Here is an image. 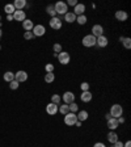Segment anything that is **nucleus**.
Listing matches in <instances>:
<instances>
[{
    "label": "nucleus",
    "mask_w": 131,
    "mask_h": 147,
    "mask_svg": "<svg viewBox=\"0 0 131 147\" xmlns=\"http://www.w3.org/2000/svg\"><path fill=\"white\" fill-rule=\"evenodd\" d=\"M54 8H55L56 15H60V16H64L66 13L68 12V7H67V4L64 3V1H58V3H55Z\"/></svg>",
    "instance_id": "nucleus-1"
},
{
    "label": "nucleus",
    "mask_w": 131,
    "mask_h": 147,
    "mask_svg": "<svg viewBox=\"0 0 131 147\" xmlns=\"http://www.w3.org/2000/svg\"><path fill=\"white\" fill-rule=\"evenodd\" d=\"M110 116L113 117V118H118V117H121L123 114V108L122 105L119 104H114L112 105V108H110Z\"/></svg>",
    "instance_id": "nucleus-2"
},
{
    "label": "nucleus",
    "mask_w": 131,
    "mask_h": 147,
    "mask_svg": "<svg viewBox=\"0 0 131 147\" xmlns=\"http://www.w3.org/2000/svg\"><path fill=\"white\" fill-rule=\"evenodd\" d=\"M81 43L85 47H93V46H96V37L92 36V34H87L81 40Z\"/></svg>",
    "instance_id": "nucleus-3"
},
{
    "label": "nucleus",
    "mask_w": 131,
    "mask_h": 147,
    "mask_svg": "<svg viewBox=\"0 0 131 147\" xmlns=\"http://www.w3.org/2000/svg\"><path fill=\"white\" fill-rule=\"evenodd\" d=\"M58 61H59V63L63 64V66L68 64V63H70V61H71V55H70V53L63 51V50H62V51L58 54Z\"/></svg>",
    "instance_id": "nucleus-4"
},
{
    "label": "nucleus",
    "mask_w": 131,
    "mask_h": 147,
    "mask_svg": "<svg viewBox=\"0 0 131 147\" xmlns=\"http://www.w3.org/2000/svg\"><path fill=\"white\" fill-rule=\"evenodd\" d=\"M77 121V117H76V113H71V112H68L66 116H64V123L67 126H73L75 123H76Z\"/></svg>",
    "instance_id": "nucleus-5"
},
{
    "label": "nucleus",
    "mask_w": 131,
    "mask_h": 147,
    "mask_svg": "<svg viewBox=\"0 0 131 147\" xmlns=\"http://www.w3.org/2000/svg\"><path fill=\"white\" fill-rule=\"evenodd\" d=\"M62 26H63V24H62L60 17H58V16L51 17V20H50V28H51V29L59 30V29H62Z\"/></svg>",
    "instance_id": "nucleus-6"
},
{
    "label": "nucleus",
    "mask_w": 131,
    "mask_h": 147,
    "mask_svg": "<svg viewBox=\"0 0 131 147\" xmlns=\"http://www.w3.org/2000/svg\"><path fill=\"white\" fill-rule=\"evenodd\" d=\"M62 100H63L64 104H72V102H75V93L71 91H67L64 92L63 96H62Z\"/></svg>",
    "instance_id": "nucleus-7"
},
{
    "label": "nucleus",
    "mask_w": 131,
    "mask_h": 147,
    "mask_svg": "<svg viewBox=\"0 0 131 147\" xmlns=\"http://www.w3.org/2000/svg\"><path fill=\"white\" fill-rule=\"evenodd\" d=\"M32 33L34 34V37H42L46 33V28L43 25H34Z\"/></svg>",
    "instance_id": "nucleus-8"
},
{
    "label": "nucleus",
    "mask_w": 131,
    "mask_h": 147,
    "mask_svg": "<svg viewBox=\"0 0 131 147\" xmlns=\"http://www.w3.org/2000/svg\"><path fill=\"white\" fill-rule=\"evenodd\" d=\"M92 36H95L96 38H97V37L104 36V26L100 25V24L93 25V28H92Z\"/></svg>",
    "instance_id": "nucleus-9"
},
{
    "label": "nucleus",
    "mask_w": 131,
    "mask_h": 147,
    "mask_svg": "<svg viewBox=\"0 0 131 147\" xmlns=\"http://www.w3.org/2000/svg\"><path fill=\"white\" fill-rule=\"evenodd\" d=\"M15 80H17L18 83H22V82H26L28 80V74L25 71L20 70L15 74Z\"/></svg>",
    "instance_id": "nucleus-10"
},
{
    "label": "nucleus",
    "mask_w": 131,
    "mask_h": 147,
    "mask_svg": "<svg viewBox=\"0 0 131 147\" xmlns=\"http://www.w3.org/2000/svg\"><path fill=\"white\" fill-rule=\"evenodd\" d=\"M13 20L15 21H24L26 20V13L24 11H15L13 13Z\"/></svg>",
    "instance_id": "nucleus-11"
},
{
    "label": "nucleus",
    "mask_w": 131,
    "mask_h": 147,
    "mask_svg": "<svg viewBox=\"0 0 131 147\" xmlns=\"http://www.w3.org/2000/svg\"><path fill=\"white\" fill-rule=\"evenodd\" d=\"M46 112H47V114H50V116H55V114L58 113V105L50 102V104L46 105Z\"/></svg>",
    "instance_id": "nucleus-12"
},
{
    "label": "nucleus",
    "mask_w": 131,
    "mask_h": 147,
    "mask_svg": "<svg viewBox=\"0 0 131 147\" xmlns=\"http://www.w3.org/2000/svg\"><path fill=\"white\" fill-rule=\"evenodd\" d=\"M75 15H76V17L77 16H81V15H84V12H85V5L84 4H80V3H77L76 5H75V8H73V11H72Z\"/></svg>",
    "instance_id": "nucleus-13"
},
{
    "label": "nucleus",
    "mask_w": 131,
    "mask_h": 147,
    "mask_svg": "<svg viewBox=\"0 0 131 147\" xmlns=\"http://www.w3.org/2000/svg\"><path fill=\"white\" fill-rule=\"evenodd\" d=\"M107 43H109V40H107L105 36H101L96 38V45L100 46V47H106Z\"/></svg>",
    "instance_id": "nucleus-14"
},
{
    "label": "nucleus",
    "mask_w": 131,
    "mask_h": 147,
    "mask_svg": "<svg viewBox=\"0 0 131 147\" xmlns=\"http://www.w3.org/2000/svg\"><path fill=\"white\" fill-rule=\"evenodd\" d=\"M106 122H107V127H109L112 131H116V129L119 126V123H118V121H117V118H113V117H112L110 119H107Z\"/></svg>",
    "instance_id": "nucleus-15"
},
{
    "label": "nucleus",
    "mask_w": 131,
    "mask_h": 147,
    "mask_svg": "<svg viewBox=\"0 0 131 147\" xmlns=\"http://www.w3.org/2000/svg\"><path fill=\"white\" fill-rule=\"evenodd\" d=\"M22 28L25 29V32H32L34 28V24L32 20H29V18H26V20H24L22 21Z\"/></svg>",
    "instance_id": "nucleus-16"
},
{
    "label": "nucleus",
    "mask_w": 131,
    "mask_h": 147,
    "mask_svg": "<svg viewBox=\"0 0 131 147\" xmlns=\"http://www.w3.org/2000/svg\"><path fill=\"white\" fill-rule=\"evenodd\" d=\"M64 21H67L68 24H72V22H76V15L73 12L68 11L66 15H64Z\"/></svg>",
    "instance_id": "nucleus-17"
},
{
    "label": "nucleus",
    "mask_w": 131,
    "mask_h": 147,
    "mask_svg": "<svg viewBox=\"0 0 131 147\" xmlns=\"http://www.w3.org/2000/svg\"><path fill=\"white\" fill-rule=\"evenodd\" d=\"M128 17L127 12H125V11H117L116 12V18L118 20V21H126Z\"/></svg>",
    "instance_id": "nucleus-18"
},
{
    "label": "nucleus",
    "mask_w": 131,
    "mask_h": 147,
    "mask_svg": "<svg viewBox=\"0 0 131 147\" xmlns=\"http://www.w3.org/2000/svg\"><path fill=\"white\" fill-rule=\"evenodd\" d=\"M76 117H77V121L84 122V121H87V119H88L89 114H88V112H87V110H80L79 113L76 114Z\"/></svg>",
    "instance_id": "nucleus-19"
},
{
    "label": "nucleus",
    "mask_w": 131,
    "mask_h": 147,
    "mask_svg": "<svg viewBox=\"0 0 131 147\" xmlns=\"http://www.w3.org/2000/svg\"><path fill=\"white\" fill-rule=\"evenodd\" d=\"M80 100H81L83 102H89V101H92V93L89 91L81 92V95H80Z\"/></svg>",
    "instance_id": "nucleus-20"
},
{
    "label": "nucleus",
    "mask_w": 131,
    "mask_h": 147,
    "mask_svg": "<svg viewBox=\"0 0 131 147\" xmlns=\"http://www.w3.org/2000/svg\"><path fill=\"white\" fill-rule=\"evenodd\" d=\"M28 4H26V1L25 0H16L15 3H13V7H15V9L16 11H21L22 8H25Z\"/></svg>",
    "instance_id": "nucleus-21"
},
{
    "label": "nucleus",
    "mask_w": 131,
    "mask_h": 147,
    "mask_svg": "<svg viewBox=\"0 0 131 147\" xmlns=\"http://www.w3.org/2000/svg\"><path fill=\"white\" fill-rule=\"evenodd\" d=\"M58 112L60 114H63V116H66V114L70 112V108H68V104H59L58 105Z\"/></svg>",
    "instance_id": "nucleus-22"
},
{
    "label": "nucleus",
    "mask_w": 131,
    "mask_h": 147,
    "mask_svg": "<svg viewBox=\"0 0 131 147\" xmlns=\"http://www.w3.org/2000/svg\"><path fill=\"white\" fill-rule=\"evenodd\" d=\"M107 141H109L112 144H114L117 141H118V134H117L116 131H112V130H110L109 134H107Z\"/></svg>",
    "instance_id": "nucleus-23"
},
{
    "label": "nucleus",
    "mask_w": 131,
    "mask_h": 147,
    "mask_svg": "<svg viewBox=\"0 0 131 147\" xmlns=\"http://www.w3.org/2000/svg\"><path fill=\"white\" fill-rule=\"evenodd\" d=\"M119 41L122 42L125 49H131V38H128V37H119Z\"/></svg>",
    "instance_id": "nucleus-24"
},
{
    "label": "nucleus",
    "mask_w": 131,
    "mask_h": 147,
    "mask_svg": "<svg viewBox=\"0 0 131 147\" xmlns=\"http://www.w3.org/2000/svg\"><path fill=\"white\" fill-rule=\"evenodd\" d=\"M3 79L5 80V82L11 83V82H12V80H15V74H13V72H11V71H7V72L4 74Z\"/></svg>",
    "instance_id": "nucleus-25"
},
{
    "label": "nucleus",
    "mask_w": 131,
    "mask_h": 147,
    "mask_svg": "<svg viewBox=\"0 0 131 147\" xmlns=\"http://www.w3.org/2000/svg\"><path fill=\"white\" fill-rule=\"evenodd\" d=\"M46 13H47V15H50L51 17H55V16H56V12H55L54 5H51V4H50V5L46 7Z\"/></svg>",
    "instance_id": "nucleus-26"
},
{
    "label": "nucleus",
    "mask_w": 131,
    "mask_h": 147,
    "mask_svg": "<svg viewBox=\"0 0 131 147\" xmlns=\"http://www.w3.org/2000/svg\"><path fill=\"white\" fill-rule=\"evenodd\" d=\"M87 21H88V18H87L85 15H81V16H77L76 17V22L79 25H85Z\"/></svg>",
    "instance_id": "nucleus-27"
},
{
    "label": "nucleus",
    "mask_w": 131,
    "mask_h": 147,
    "mask_svg": "<svg viewBox=\"0 0 131 147\" xmlns=\"http://www.w3.org/2000/svg\"><path fill=\"white\" fill-rule=\"evenodd\" d=\"M4 11H5L7 15H13L15 13V7H13V4H7L5 7H4Z\"/></svg>",
    "instance_id": "nucleus-28"
},
{
    "label": "nucleus",
    "mask_w": 131,
    "mask_h": 147,
    "mask_svg": "<svg viewBox=\"0 0 131 147\" xmlns=\"http://www.w3.org/2000/svg\"><path fill=\"white\" fill-rule=\"evenodd\" d=\"M54 80H55L54 72H47V74L45 75V82H46V83H49V84H50V83H52Z\"/></svg>",
    "instance_id": "nucleus-29"
},
{
    "label": "nucleus",
    "mask_w": 131,
    "mask_h": 147,
    "mask_svg": "<svg viewBox=\"0 0 131 147\" xmlns=\"http://www.w3.org/2000/svg\"><path fill=\"white\" fill-rule=\"evenodd\" d=\"M60 100H62L60 95H52L51 96V102H52V104H55V105L60 104Z\"/></svg>",
    "instance_id": "nucleus-30"
},
{
    "label": "nucleus",
    "mask_w": 131,
    "mask_h": 147,
    "mask_svg": "<svg viewBox=\"0 0 131 147\" xmlns=\"http://www.w3.org/2000/svg\"><path fill=\"white\" fill-rule=\"evenodd\" d=\"M68 108H70V112L71 113H77L79 112V105L76 104V102H72V104L68 105Z\"/></svg>",
    "instance_id": "nucleus-31"
},
{
    "label": "nucleus",
    "mask_w": 131,
    "mask_h": 147,
    "mask_svg": "<svg viewBox=\"0 0 131 147\" xmlns=\"http://www.w3.org/2000/svg\"><path fill=\"white\" fill-rule=\"evenodd\" d=\"M89 83H87V82H83L81 84H80V89H81V92H87V91H89Z\"/></svg>",
    "instance_id": "nucleus-32"
},
{
    "label": "nucleus",
    "mask_w": 131,
    "mask_h": 147,
    "mask_svg": "<svg viewBox=\"0 0 131 147\" xmlns=\"http://www.w3.org/2000/svg\"><path fill=\"white\" fill-rule=\"evenodd\" d=\"M52 50H54L55 54H59V53L62 51V45H60V43H54V46H52Z\"/></svg>",
    "instance_id": "nucleus-33"
},
{
    "label": "nucleus",
    "mask_w": 131,
    "mask_h": 147,
    "mask_svg": "<svg viewBox=\"0 0 131 147\" xmlns=\"http://www.w3.org/2000/svg\"><path fill=\"white\" fill-rule=\"evenodd\" d=\"M54 64H52V63H47V64H46V66H45V70H46V74H47V72H54Z\"/></svg>",
    "instance_id": "nucleus-34"
},
{
    "label": "nucleus",
    "mask_w": 131,
    "mask_h": 147,
    "mask_svg": "<svg viewBox=\"0 0 131 147\" xmlns=\"http://www.w3.org/2000/svg\"><path fill=\"white\" fill-rule=\"evenodd\" d=\"M18 86H20V84H18L17 80H12V82L9 83V88H11V89H17Z\"/></svg>",
    "instance_id": "nucleus-35"
},
{
    "label": "nucleus",
    "mask_w": 131,
    "mask_h": 147,
    "mask_svg": "<svg viewBox=\"0 0 131 147\" xmlns=\"http://www.w3.org/2000/svg\"><path fill=\"white\" fill-rule=\"evenodd\" d=\"M24 38H25V40H32V38H34V34L32 33V32H25V33H24Z\"/></svg>",
    "instance_id": "nucleus-36"
},
{
    "label": "nucleus",
    "mask_w": 131,
    "mask_h": 147,
    "mask_svg": "<svg viewBox=\"0 0 131 147\" xmlns=\"http://www.w3.org/2000/svg\"><path fill=\"white\" fill-rule=\"evenodd\" d=\"M66 4H67V7H68V5H71V7H75V5H76V4H77V1H76V0H68V1H67V3H66Z\"/></svg>",
    "instance_id": "nucleus-37"
},
{
    "label": "nucleus",
    "mask_w": 131,
    "mask_h": 147,
    "mask_svg": "<svg viewBox=\"0 0 131 147\" xmlns=\"http://www.w3.org/2000/svg\"><path fill=\"white\" fill-rule=\"evenodd\" d=\"M117 121H118L119 125H121V123H125V117H123V116L118 117V118H117Z\"/></svg>",
    "instance_id": "nucleus-38"
},
{
    "label": "nucleus",
    "mask_w": 131,
    "mask_h": 147,
    "mask_svg": "<svg viewBox=\"0 0 131 147\" xmlns=\"http://www.w3.org/2000/svg\"><path fill=\"white\" fill-rule=\"evenodd\" d=\"M113 146H114V147H123V143H122V142H121V141H119V139H118V141H117L116 143L113 144Z\"/></svg>",
    "instance_id": "nucleus-39"
},
{
    "label": "nucleus",
    "mask_w": 131,
    "mask_h": 147,
    "mask_svg": "<svg viewBox=\"0 0 131 147\" xmlns=\"http://www.w3.org/2000/svg\"><path fill=\"white\" fill-rule=\"evenodd\" d=\"M93 147H106V146H105L102 142H97V143H95V146Z\"/></svg>",
    "instance_id": "nucleus-40"
},
{
    "label": "nucleus",
    "mask_w": 131,
    "mask_h": 147,
    "mask_svg": "<svg viewBox=\"0 0 131 147\" xmlns=\"http://www.w3.org/2000/svg\"><path fill=\"white\" fill-rule=\"evenodd\" d=\"M7 20L8 21H13V15H7Z\"/></svg>",
    "instance_id": "nucleus-41"
},
{
    "label": "nucleus",
    "mask_w": 131,
    "mask_h": 147,
    "mask_svg": "<svg viewBox=\"0 0 131 147\" xmlns=\"http://www.w3.org/2000/svg\"><path fill=\"white\" fill-rule=\"evenodd\" d=\"M123 147H131V141H127L125 144H123Z\"/></svg>",
    "instance_id": "nucleus-42"
},
{
    "label": "nucleus",
    "mask_w": 131,
    "mask_h": 147,
    "mask_svg": "<svg viewBox=\"0 0 131 147\" xmlns=\"http://www.w3.org/2000/svg\"><path fill=\"white\" fill-rule=\"evenodd\" d=\"M105 118H106V121H107V119H110V118H112V116H110V113H106V114H105Z\"/></svg>",
    "instance_id": "nucleus-43"
},
{
    "label": "nucleus",
    "mask_w": 131,
    "mask_h": 147,
    "mask_svg": "<svg viewBox=\"0 0 131 147\" xmlns=\"http://www.w3.org/2000/svg\"><path fill=\"white\" fill-rule=\"evenodd\" d=\"M75 126H77V127H80V126H81V122H80V121H76V123H75Z\"/></svg>",
    "instance_id": "nucleus-44"
},
{
    "label": "nucleus",
    "mask_w": 131,
    "mask_h": 147,
    "mask_svg": "<svg viewBox=\"0 0 131 147\" xmlns=\"http://www.w3.org/2000/svg\"><path fill=\"white\" fill-rule=\"evenodd\" d=\"M1 36H3V32H1V29H0V38H1Z\"/></svg>",
    "instance_id": "nucleus-45"
},
{
    "label": "nucleus",
    "mask_w": 131,
    "mask_h": 147,
    "mask_svg": "<svg viewBox=\"0 0 131 147\" xmlns=\"http://www.w3.org/2000/svg\"><path fill=\"white\" fill-rule=\"evenodd\" d=\"M0 50H1V45H0Z\"/></svg>",
    "instance_id": "nucleus-46"
},
{
    "label": "nucleus",
    "mask_w": 131,
    "mask_h": 147,
    "mask_svg": "<svg viewBox=\"0 0 131 147\" xmlns=\"http://www.w3.org/2000/svg\"><path fill=\"white\" fill-rule=\"evenodd\" d=\"M0 20H1V15H0Z\"/></svg>",
    "instance_id": "nucleus-47"
}]
</instances>
